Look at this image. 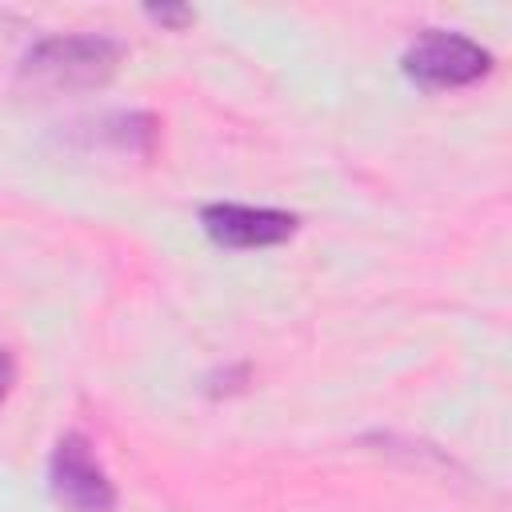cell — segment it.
<instances>
[{"mask_svg":"<svg viewBox=\"0 0 512 512\" xmlns=\"http://www.w3.org/2000/svg\"><path fill=\"white\" fill-rule=\"evenodd\" d=\"M12 380H16V364H12L8 348H0V404H4V396H8V388H12Z\"/></svg>","mask_w":512,"mask_h":512,"instance_id":"cell-8","label":"cell"},{"mask_svg":"<svg viewBox=\"0 0 512 512\" xmlns=\"http://www.w3.org/2000/svg\"><path fill=\"white\" fill-rule=\"evenodd\" d=\"M492 52L464 36V32H444V28H424L400 56L404 76L424 88V92H448V88H468L492 72Z\"/></svg>","mask_w":512,"mask_h":512,"instance_id":"cell-2","label":"cell"},{"mask_svg":"<svg viewBox=\"0 0 512 512\" xmlns=\"http://www.w3.org/2000/svg\"><path fill=\"white\" fill-rule=\"evenodd\" d=\"M48 488L64 512H112L116 484L84 432H64L48 456Z\"/></svg>","mask_w":512,"mask_h":512,"instance_id":"cell-3","label":"cell"},{"mask_svg":"<svg viewBox=\"0 0 512 512\" xmlns=\"http://www.w3.org/2000/svg\"><path fill=\"white\" fill-rule=\"evenodd\" d=\"M296 216L284 208H256V204H204L200 228L220 248H272L296 232Z\"/></svg>","mask_w":512,"mask_h":512,"instance_id":"cell-4","label":"cell"},{"mask_svg":"<svg viewBox=\"0 0 512 512\" xmlns=\"http://www.w3.org/2000/svg\"><path fill=\"white\" fill-rule=\"evenodd\" d=\"M244 380H248V368L240 364V368H228V372H216V376H208V392H212V396H224V392H236V388H244Z\"/></svg>","mask_w":512,"mask_h":512,"instance_id":"cell-7","label":"cell"},{"mask_svg":"<svg viewBox=\"0 0 512 512\" xmlns=\"http://www.w3.org/2000/svg\"><path fill=\"white\" fill-rule=\"evenodd\" d=\"M156 132H160V124L148 112H112V116L92 124V144H112L116 152L152 156Z\"/></svg>","mask_w":512,"mask_h":512,"instance_id":"cell-5","label":"cell"},{"mask_svg":"<svg viewBox=\"0 0 512 512\" xmlns=\"http://www.w3.org/2000/svg\"><path fill=\"white\" fill-rule=\"evenodd\" d=\"M144 16H148V20H156V24H164V28H188V24L196 20V12H192V8H180V4L144 8Z\"/></svg>","mask_w":512,"mask_h":512,"instance_id":"cell-6","label":"cell"},{"mask_svg":"<svg viewBox=\"0 0 512 512\" xmlns=\"http://www.w3.org/2000/svg\"><path fill=\"white\" fill-rule=\"evenodd\" d=\"M128 48L124 40L108 32H64L36 40L20 60V84L44 88V92H80L100 88L116 76Z\"/></svg>","mask_w":512,"mask_h":512,"instance_id":"cell-1","label":"cell"}]
</instances>
